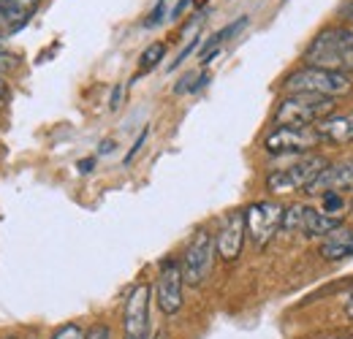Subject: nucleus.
<instances>
[{
    "instance_id": "1",
    "label": "nucleus",
    "mask_w": 353,
    "mask_h": 339,
    "mask_svg": "<svg viewBox=\"0 0 353 339\" xmlns=\"http://www.w3.org/2000/svg\"><path fill=\"white\" fill-rule=\"evenodd\" d=\"M305 63L312 68L353 74V33L348 28H326L305 49Z\"/></svg>"
},
{
    "instance_id": "2",
    "label": "nucleus",
    "mask_w": 353,
    "mask_h": 339,
    "mask_svg": "<svg viewBox=\"0 0 353 339\" xmlns=\"http://www.w3.org/2000/svg\"><path fill=\"white\" fill-rule=\"evenodd\" d=\"M337 112V98L323 95H285L274 112V123L288 127H315Z\"/></svg>"
},
{
    "instance_id": "3",
    "label": "nucleus",
    "mask_w": 353,
    "mask_h": 339,
    "mask_svg": "<svg viewBox=\"0 0 353 339\" xmlns=\"http://www.w3.org/2000/svg\"><path fill=\"white\" fill-rule=\"evenodd\" d=\"M351 79L345 74H334V71H323V68H312L305 65L294 74L285 76L283 92L285 95H323V98H343L351 92Z\"/></svg>"
},
{
    "instance_id": "4",
    "label": "nucleus",
    "mask_w": 353,
    "mask_h": 339,
    "mask_svg": "<svg viewBox=\"0 0 353 339\" xmlns=\"http://www.w3.org/2000/svg\"><path fill=\"white\" fill-rule=\"evenodd\" d=\"M326 158L321 155H299L291 166L269 171L266 176V187L272 193H285V190H305L310 182L326 169Z\"/></svg>"
},
{
    "instance_id": "5",
    "label": "nucleus",
    "mask_w": 353,
    "mask_h": 339,
    "mask_svg": "<svg viewBox=\"0 0 353 339\" xmlns=\"http://www.w3.org/2000/svg\"><path fill=\"white\" fill-rule=\"evenodd\" d=\"M212 263H215V239L210 231H196V236L190 239L188 250L182 255V277H185V285L190 288H199L210 271H212Z\"/></svg>"
},
{
    "instance_id": "6",
    "label": "nucleus",
    "mask_w": 353,
    "mask_h": 339,
    "mask_svg": "<svg viewBox=\"0 0 353 339\" xmlns=\"http://www.w3.org/2000/svg\"><path fill=\"white\" fill-rule=\"evenodd\" d=\"M340 217H329V214L318 212L307 204H291L285 212H283V231L288 234H305L310 239H318V236H329L340 228Z\"/></svg>"
},
{
    "instance_id": "7",
    "label": "nucleus",
    "mask_w": 353,
    "mask_h": 339,
    "mask_svg": "<svg viewBox=\"0 0 353 339\" xmlns=\"http://www.w3.org/2000/svg\"><path fill=\"white\" fill-rule=\"evenodd\" d=\"M283 212H285V207H280L277 201H256L245 209L248 236L253 239L256 247L264 250L266 245L274 239V234L283 228Z\"/></svg>"
},
{
    "instance_id": "8",
    "label": "nucleus",
    "mask_w": 353,
    "mask_h": 339,
    "mask_svg": "<svg viewBox=\"0 0 353 339\" xmlns=\"http://www.w3.org/2000/svg\"><path fill=\"white\" fill-rule=\"evenodd\" d=\"M321 144V136L315 127H288L277 125L264 138V150L269 155H305Z\"/></svg>"
},
{
    "instance_id": "9",
    "label": "nucleus",
    "mask_w": 353,
    "mask_h": 339,
    "mask_svg": "<svg viewBox=\"0 0 353 339\" xmlns=\"http://www.w3.org/2000/svg\"><path fill=\"white\" fill-rule=\"evenodd\" d=\"M150 298L152 291L147 282L133 285L125 296L123 309V339H150Z\"/></svg>"
},
{
    "instance_id": "10",
    "label": "nucleus",
    "mask_w": 353,
    "mask_h": 339,
    "mask_svg": "<svg viewBox=\"0 0 353 339\" xmlns=\"http://www.w3.org/2000/svg\"><path fill=\"white\" fill-rule=\"evenodd\" d=\"M182 285H185V277H182V263L174 258H166L161 263V274H158V282H155V301L161 307L163 315H176L182 309Z\"/></svg>"
},
{
    "instance_id": "11",
    "label": "nucleus",
    "mask_w": 353,
    "mask_h": 339,
    "mask_svg": "<svg viewBox=\"0 0 353 339\" xmlns=\"http://www.w3.org/2000/svg\"><path fill=\"white\" fill-rule=\"evenodd\" d=\"M245 236H248V225H245V212L234 209L223 217L221 231L215 236V253L221 255L225 263L236 260L245 247Z\"/></svg>"
},
{
    "instance_id": "12",
    "label": "nucleus",
    "mask_w": 353,
    "mask_h": 339,
    "mask_svg": "<svg viewBox=\"0 0 353 339\" xmlns=\"http://www.w3.org/2000/svg\"><path fill=\"white\" fill-rule=\"evenodd\" d=\"M353 190V158L351 161H340L332 163L321 171L307 187V196H323V193H351Z\"/></svg>"
},
{
    "instance_id": "13",
    "label": "nucleus",
    "mask_w": 353,
    "mask_h": 339,
    "mask_svg": "<svg viewBox=\"0 0 353 339\" xmlns=\"http://www.w3.org/2000/svg\"><path fill=\"white\" fill-rule=\"evenodd\" d=\"M318 136H321V144H332V147H343V144H351L353 141V112L345 114H332L326 117L323 123L315 125Z\"/></svg>"
},
{
    "instance_id": "14",
    "label": "nucleus",
    "mask_w": 353,
    "mask_h": 339,
    "mask_svg": "<svg viewBox=\"0 0 353 339\" xmlns=\"http://www.w3.org/2000/svg\"><path fill=\"white\" fill-rule=\"evenodd\" d=\"M39 8V0H0V19L8 25V30L25 28Z\"/></svg>"
},
{
    "instance_id": "15",
    "label": "nucleus",
    "mask_w": 353,
    "mask_h": 339,
    "mask_svg": "<svg viewBox=\"0 0 353 339\" xmlns=\"http://www.w3.org/2000/svg\"><path fill=\"white\" fill-rule=\"evenodd\" d=\"M318 253H321L323 260H345V258H353V231L337 228L334 234H329L321 242V250Z\"/></svg>"
},
{
    "instance_id": "16",
    "label": "nucleus",
    "mask_w": 353,
    "mask_h": 339,
    "mask_svg": "<svg viewBox=\"0 0 353 339\" xmlns=\"http://www.w3.org/2000/svg\"><path fill=\"white\" fill-rule=\"evenodd\" d=\"M245 25H248V17H239L236 22H231V25H225L223 30H218V33H215L210 41L201 46V52H199V60H201V65H210V63L218 57V52H221L223 43L228 41L231 36H236V33H239Z\"/></svg>"
},
{
    "instance_id": "17",
    "label": "nucleus",
    "mask_w": 353,
    "mask_h": 339,
    "mask_svg": "<svg viewBox=\"0 0 353 339\" xmlns=\"http://www.w3.org/2000/svg\"><path fill=\"white\" fill-rule=\"evenodd\" d=\"M163 54H166V46L161 41L150 43L144 52H141V60H139V71H136V79L139 76H144V74H150L161 60H163Z\"/></svg>"
},
{
    "instance_id": "18",
    "label": "nucleus",
    "mask_w": 353,
    "mask_h": 339,
    "mask_svg": "<svg viewBox=\"0 0 353 339\" xmlns=\"http://www.w3.org/2000/svg\"><path fill=\"white\" fill-rule=\"evenodd\" d=\"M318 212L329 214V217H340V214L345 212V196L343 193H323Z\"/></svg>"
},
{
    "instance_id": "19",
    "label": "nucleus",
    "mask_w": 353,
    "mask_h": 339,
    "mask_svg": "<svg viewBox=\"0 0 353 339\" xmlns=\"http://www.w3.org/2000/svg\"><path fill=\"white\" fill-rule=\"evenodd\" d=\"M166 6H169V0H158V3H155V8H152V14L144 19V25H147V28H155V25L169 14V11H166Z\"/></svg>"
},
{
    "instance_id": "20",
    "label": "nucleus",
    "mask_w": 353,
    "mask_h": 339,
    "mask_svg": "<svg viewBox=\"0 0 353 339\" xmlns=\"http://www.w3.org/2000/svg\"><path fill=\"white\" fill-rule=\"evenodd\" d=\"M85 334H88V331H82V329H79L77 323H68V326L57 329L52 339H85Z\"/></svg>"
},
{
    "instance_id": "21",
    "label": "nucleus",
    "mask_w": 353,
    "mask_h": 339,
    "mask_svg": "<svg viewBox=\"0 0 353 339\" xmlns=\"http://www.w3.org/2000/svg\"><path fill=\"white\" fill-rule=\"evenodd\" d=\"M199 41H201V36H190V43H188V46H185V49H182V52L176 54V60L172 63V65H169V68H172V71H174V68H179V65H182V63H185V60L190 57V52H193V49L199 46Z\"/></svg>"
},
{
    "instance_id": "22",
    "label": "nucleus",
    "mask_w": 353,
    "mask_h": 339,
    "mask_svg": "<svg viewBox=\"0 0 353 339\" xmlns=\"http://www.w3.org/2000/svg\"><path fill=\"white\" fill-rule=\"evenodd\" d=\"M147 136H150V127H144V130L139 133V138L133 141V147H131V150H128V155H125V166H128V163H131L133 158H136V152H139V150L144 147V141H147Z\"/></svg>"
},
{
    "instance_id": "23",
    "label": "nucleus",
    "mask_w": 353,
    "mask_h": 339,
    "mask_svg": "<svg viewBox=\"0 0 353 339\" xmlns=\"http://www.w3.org/2000/svg\"><path fill=\"white\" fill-rule=\"evenodd\" d=\"M85 339H112V331H109L106 323H95L88 334H85Z\"/></svg>"
},
{
    "instance_id": "24",
    "label": "nucleus",
    "mask_w": 353,
    "mask_h": 339,
    "mask_svg": "<svg viewBox=\"0 0 353 339\" xmlns=\"http://www.w3.org/2000/svg\"><path fill=\"white\" fill-rule=\"evenodd\" d=\"M14 68H17V57H14L11 52L0 49V74H3V71H14Z\"/></svg>"
},
{
    "instance_id": "25",
    "label": "nucleus",
    "mask_w": 353,
    "mask_h": 339,
    "mask_svg": "<svg viewBox=\"0 0 353 339\" xmlns=\"http://www.w3.org/2000/svg\"><path fill=\"white\" fill-rule=\"evenodd\" d=\"M188 6H190V0H176V6L169 11V19H179V17L188 11Z\"/></svg>"
},
{
    "instance_id": "26",
    "label": "nucleus",
    "mask_w": 353,
    "mask_h": 339,
    "mask_svg": "<svg viewBox=\"0 0 353 339\" xmlns=\"http://www.w3.org/2000/svg\"><path fill=\"white\" fill-rule=\"evenodd\" d=\"M120 103H123V85L120 87H114V92H112V109H120Z\"/></svg>"
},
{
    "instance_id": "27",
    "label": "nucleus",
    "mask_w": 353,
    "mask_h": 339,
    "mask_svg": "<svg viewBox=\"0 0 353 339\" xmlns=\"http://www.w3.org/2000/svg\"><path fill=\"white\" fill-rule=\"evenodd\" d=\"M112 150H114V141H112V138H106V141L101 144V155H103V152H112Z\"/></svg>"
},
{
    "instance_id": "28",
    "label": "nucleus",
    "mask_w": 353,
    "mask_h": 339,
    "mask_svg": "<svg viewBox=\"0 0 353 339\" xmlns=\"http://www.w3.org/2000/svg\"><path fill=\"white\" fill-rule=\"evenodd\" d=\"M92 163H95V158H88V161H82V163H79V171H85V174H88V171L92 169Z\"/></svg>"
},
{
    "instance_id": "29",
    "label": "nucleus",
    "mask_w": 353,
    "mask_h": 339,
    "mask_svg": "<svg viewBox=\"0 0 353 339\" xmlns=\"http://www.w3.org/2000/svg\"><path fill=\"white\" fill-rule=\"evenodd\" d=\"M345 19H348V25H345V28L353 33V11H348V8H345Z\"/></svg>"
},
{
    "instance_id": "30",
    "label": "nucleus",
    "mask_w": 353,
    "mask_h": 339,
    "mask_svg": "<svg viewBox=\"0 0 353 339\" xmlns=\"http://www.w3.org/2000/svg\"><path fill=\"white\" fill-rule=\"evenodd\" d=\"M6 95H8V85H6V82H3V79H0V101H3V98H6Z\"/></svg>"
},
{
    "instance_id": "31",
    "label": "nucleus",
    "mask_w": 353,
    "mask_h": 339,
    "mask_svg": "<svg viewBox=\"0 0 353 339\" xmlns=\"http://www.w3.org/2000/svg\"><path fill=\"white\" fill-rule=\"evenodd\" d=\"M348 315H351V318H353V296L348 298Z\"/></svg>"
},
{
    "instance_id": "32",
    "label": "nucleus",
    "mask_w": 353,
    "mask_h": 339,
    "mask_svg": "<svg viewBox=\"0 0 353 339\" xmlns=\"http://www.w3.org/2000/svg\"><path fill=\"white\" fill-rule=\"evenodd\" d=\"M152 339H166V337H163V331H158V334H155Z\"/></svg>"
},
{
    "instance_id": "33",
    "label": "nucleus",
    "mask_w": 353,
    "mask_h": 339,
    "mask_svg": "<svg viewBox=\"0 0 353 339\" xmlns=\"http://www.w3.org/2000/svg\"><path fill=\"white\" fill-rule=\"evenodd\" d=\"M345 8H348V11H353V3H351V6H345Z\"/></svg>"
}]
</instances>
